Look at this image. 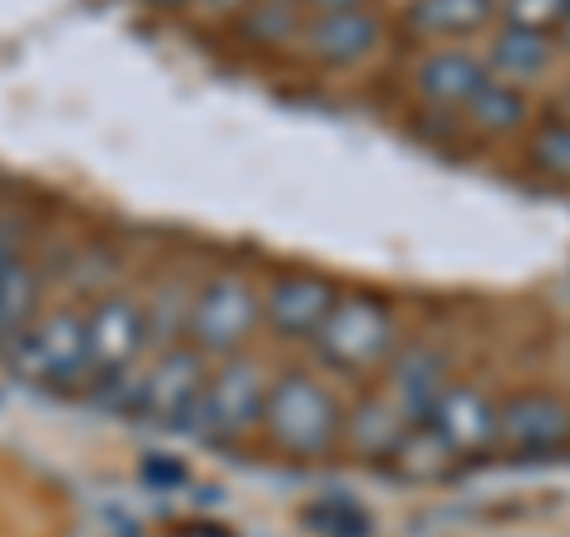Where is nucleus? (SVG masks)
Masks as SVG:
<instances>
[{
  "mask_svg": "<svg viewBox=\"0 0 570 537\" xmlns=\"http://www.w3.org/2000/svg\"><path fill=\"white\" fill-rule=\"evenodd\" d=\"M6 367L29 385L67 390L86 381V314L77 310H48L33 324L6 343Z\"/></svg>",
  "mask_w": 570,
  "mask_h": 537,
  "instance_id": "f257e3e1",
  "label": "nucleus"
},
{
  "mask_svg": "<svg viewBox=\"0 0 570 537\" xmlns=\"http://www.w3.org/2000/svg\"><path fill=\"white\" fill-rule=\"evenodd\" d=\"M262 423L272 442L291 457H324L337 428H343V414L324 385H314L309 375H285L266 390V409H262Z\"/></svg>",
  "mask_w": 570,
  "mask_h": 537,
  "instance_id": "f03ea898",
  "label": "nucleus"
},
{
  "mask_svg": "<svg viewBox=\"0 0 570 537\" xmlns=\"http://www.w3.org/2000/svg\"><path fill=\"white\" fill-rule=\"evenodd\" d=\"M314 352L337 371H371L395 352V314L371 295H337L314 333Z\"/></svg>",
  "mask_w": 570,
  "mask_h": 537,
  "instance_id": "7ed1b4c3",
  "label": "nucleus"
},
{
  "mask_svg": "<svg viewBox=\"0 0 570 537\" xmlns=\"http://www.w3.org/2000/svg\"><path fill=\"white\" fill-rule=\"evenodd\" d=\"M262 409H266L262 371L253 362H243V357H228L219 371H209L205 396L195 404V419H190V433L200 442L228 447V442H238L247 428L262 423Z\"/></svg>",
  "mask_w": 570,
  "mask_h": 537,
  "instance_id": "20e7f679",
  "label": "nucleus"
},
{
  "mask_svg": "<svg viewBox=\"0 0 570 537\" xmlns=\"http://www.w3.org/2000/svg\"><path fill=\"white\" fill-rule=\"evenodd\" d=\"M153 338L148 310L129 295H110L100 300L91 314H86V381H115V375H129L134 362L142 357Z\"/></svg>",
  "mask_w": 570,
  "mask_h": 537,
  "instance_id": "39448f33",
  "label": "nucleus"
},
{
  "mask_svg": "<svg viewBox=\"0 0 570 537\" xmlns=\"http://www.w3.org/2000/svg\"><path fill=\"white\" fill-rule=\"evenodd\" d=\"M262 304L243 276H214L190 304V343L200 357H234L257 329Z\"/></svg>",
  "mask_w": 570,
  "mask_h": 537,
  "instance_id": "423d86ee",
  "label": "nucleus"
},
{
  "mask_svg": "<svg viewBox=\"0 0 570 537\" xmlns=\"http://www.w3.org/2000/svg\"><path fill=\"white\" fill-rule=\"evenodd\" d=\"M205 357L195 348H171L148 375H138V414L157 428H190L195 404L205 396Z\"/></svg>",
  "mask_w": 570,
  "mask_h": 537,
  "instance_id": "0eeeda50",
  "label": "nucleus"
},
{
  "mask_svg": "<svg viewBox=\"0 0 570 537\" xmlns=\"http://www.w3.org/2000/svg\"><path fill=\"white\" fill-rule=\"evenodd\" d=\"M423 428L456 457L485 452V447L499 438V409L485 396H475L471 385H442V396L433 400V409H428Z\"/></svg>",
  "mask_w": 570,
  "mask_h": 537,
  "instance_id": "6e6552de",
  "label": "nucleus"
},
{
  "mask_svg": "<svg viewBox=\"0 0 570 537\" xmlns=\"http://www.w3.org/2000/svg\"><path fill=\"white\" fill-rule=\"evenodd\" d=\"M499 438H509V447L519 452H557L570 442V409L551 396H513L499 409Z\"/></svg>",
  "mask_w": 570,
  "mask_h": 537,
  "instance_id": "1a4fd4ad",
  "label": "nucleus"
},
{
  "mask_svg": "<svg viewBox=\"0 0 570 537\" xmlns=\"http://www.w3.org/2000/svg\"><path fill=\"white\" fill-rule=\"evenodd\" d=\"M333 300H337V291L324 276H285V281L272 285L262 314H266V324H272L276 333H285V338H314L318 324L328 319Z\"/></svg>",
  "mask_w": 570,
  "mask_h": 537,
  "instance_id": "9d476101",
  "label": "nucleus"
},
{
  "mask_svg": "<svg viewBox=\"0 0 570 537\" xmlns=\"http://www.w3.org/2000/svg\"><path fill=\"white\" fill-rule=\"evenodd\" d=\"M376 39H381V25L371 20L366 10H337V14H324V20L309 29V52L324 62L347 67L356 58H366Z\"/></svg>",
  "mask_w": 570,
  "mask_h": 537,
  "instance_id": "9b49d317",
  "label": "nucleus"
},
{
  "mask_svg": "<svg viewBox=\"0 0 570 537\" xmlns=\"http://www.w3.org/2000/svg\"><path fill=\"white\" fill-rule=\"evenodd\" d=\"M39 319V272L20 253H0V348Z\"/></svg>",
  "mask_w": 570,
  "mask_h": 537,
  "instance_id": "f8f14e48",
  "label": "nucleus"
},
{
  "mask_svg": "<svg viewBox=\"0 0 570 537\" xmlns=\"http://www.w3.org/2000/svg\"><path fill=\"white\" fill-rule=\"evenodd\" d=\"M485 81H490L485 67L466 58V52H438V58L419 67V91L438 105H471Z\"/></svg>",
  "mask_w": 570,
  "mask_h": 537,
  "instance_id": "ddd939ff",
  "label": "nucleus"
},
{
  "mask_svg": "<svg viewBox=\"0 0 570 537\" xmlns=\"http://www.w3.org/2000/svg\"><path fill=\"white\" fill-rule=\"evenodd\" d=\"M442 396V362L433 352H409L395 371V404L404 419H428V409Z\"/></svg>",
  "mask_w": 570,
  "mask_h": 537,
  "instance_id": "4468645a",
  "label": "nucleus"
},
{
  "mask_svg": "<svg viewBox=\"0 0 570 537\" xmlns=\"http://www.w3.org/2000/svg\"><path fill=\"white\" fill-rule=\"evenodd\" d=\"M494 14V0H419L414 29L433 33V39H456V33H475Z\"/></svg>",
  "mask_w": 570,
  "mask_h": 537,
  "instance_id": "2eb2a0df",
  "label": "nucleus"
},
{
  "mask_svg": "<svg viewBox=\"0 0 570 537\" xmlns=\"http://www.w3.org/2000/svg\"><path fill=\"white\" fill-rule=\"evenodd\" d=\"M547 62H551L547 33H538V29H519V25H513L509 33H499V43H494V67L504 71V77H513V81L538 77Z\"/></svg>",
  "mask_w": 570,
  "mask_h": 537,
  "instance_id": "dca6fc26",
  "label": "nucleus"
},
{
  "mask_svg": "<svg viewBox=\"0 0 570 537\" xmlns=\"http://www.w3.org/2000/svg\"><path fill=\"white\" fill-rule=\"evenodd\" d=\"M299 518H305V528L314 537H371V514L362 505H352V499H343V495L314 499Z\"/></svg>",
  "mask_w": 570,
  "mask_h": 537,
  "instance_id": "f3484780",
  "label": "nucleus"
},
{
  "mask_svg": "<svg viewBox=\"0 0 570 537\" xmlns=\"http://www.w3.org/2000/svg\"><path fill=\"white\" fill-rule=\"evenodd\" d=\"M471 115H475V124L480 129H513L523 115H528V105H523V96H513V86H499V81H485L480 86V96L471 100Z\"/></svg>",
  "mask_w": 570,
  "mask_h": 537,
  "instance_id": "a211bd4d",
  "label": "nucleus"
},
{
  "mask_svg": "<svg viewBox=\"0 0 570 537\" xmlns=\"http://www.w3.org/2000/svg\"><path fill=\"white\" fill-rule=\"evenodd\" d=\"M509 14L519 29H538L547 33L551 25L570 20V0H509Z\"/></svg>",
  "mask_w": 570,
  "mask_h": 537,
  "instance_id": "6ab92c4d",
  "label": "nucleus"
},
{
  "mask_svg": "<svg viewBox=\"0 0 570 537\" xmlns=\"http://www.w3.org/2000/svg\"><path fill=\"white\" fill-rule=\"evenodd\" d=\"M532 157H538V167H547L551 176H566L570 182V124L542 129L538 143H532Z\"/></svg>",
  "mask_w": 570,
  "mask_h": 537,
  "instance_id": "aec40b11",
  "label": "nucleus"
},
{
  "mask_svg": "<svg viewBox=\"0 0 570 537\" xmlns=\"http://www.w3.org/2000/svg\"><path fill=\"white\" fill-rule=\"evenodd\" d=\"M138 476L148 480V486H157V490H176V486H186V467L176 457H142V467H138Z\"/></svg>",
  "mask_w": 570,
  "mask_h": 537,
  "instance_id": "412c9836",
  "label": "nucleus"
},
{
  "mask_svg": "<svg viewBox=\"0 0 570 537\" xmlns=\"http://www.w3.org/2000/svg\"><path fill=\"white\" fill-rule=\"evenodd\" d=\"M324 14H337V10H362V0H318Z\"/></svg>",
  "mask_w": 570,
  "mask_h": 537,
  "instance_id": "4be33fe9",
  "label": "nucleus"
},
{
  "mask_svg": "<svg viewBox=\"0 0 570 537\" xmlns=\"http://www.w3.org/2000/svg\"><path fill=\"white\" fill-rule=\"evenodd\" d=\"M209 6H219V10H234V6H243V0H209Z\"/></svg>",
  "mask_w": 570,
  "mask_h": 537,
  "instance_id": "5701e85b",
  "label": "nucleus"
},
{
  "mask_svg": "<svg viewBox=\"0 0 570 537\" xmlns=\"http://www.w3.org/2000/svg\"><path fill=\"white\" fill-rule=\"evenodd\" d=\"M167 6H176V0H167Z\"/></svg>",
  "mask_w": 570,
  "mask_h": 537,
  "instance_id": "b1692460",
  "label": "nucleus"
},
{
  "mask_svg": "<svg viewBox=\"0 0 570 537\" xmlns=\"http://www.w3.org/2000/svg\"><path fill=\"white\" fill-rule=\"evenodd\" d=\"M566 29H570V20H566Z\"/></svg>",
  "mask_w": 570,
  "mask_h": 537,
  "instance_id": "393cba45",
  "label": "nucleus"
}]
</instances>
